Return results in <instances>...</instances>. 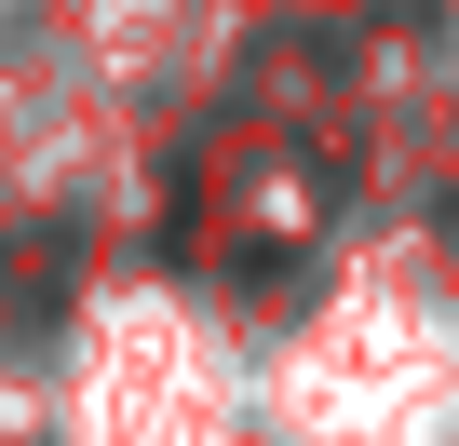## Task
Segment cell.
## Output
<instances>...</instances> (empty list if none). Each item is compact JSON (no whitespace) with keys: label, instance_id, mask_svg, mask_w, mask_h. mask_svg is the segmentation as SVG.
Returning <instances> with one entry per match:
<instances>
[{"label":"cell","instance_id":"cell-1","mask_svg":"<svg viewBox=\"0 0 459 446\" xmlns=\"http://www.w3.org/2000/svg\"><path fill=\"white\" fill-rule=\"evenodd\" d=\"M55 284H68V244H55V231H41L28 258L0 244V298H28V311H55Z\"/></svg>","mask_w":459,"mask_h":446}]
</instances>
